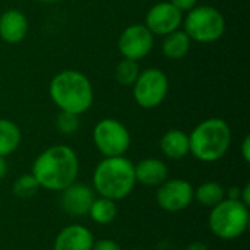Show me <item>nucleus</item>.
<instances>
[{
    "instance_id": "7",
    "label": "nucleus",
    "mask_w": 250,
    "mask_h": 250,
    "mask_svg": "<svg viewBox=\"0 0 250 250\" xmlns=\"http://www.w3.org/2000/svg\"><path fill=\"white\" fill-rule=\"evenodd\" d=\"M92 141L104 157H122L130 146V133L127 127L116 119L100 120L92 130Z\"/></svg>"
},
{
    "instance_id": "9",
    "label": "nucleus",
    "mask_w": 250,
    "mask_h": 250,
    "mask_svg": "<svg viewBox=\"0 0 250 250\" xmlns=\"http://www.w3.org/2000/svg\"><path fill=\"white\" fill-rule=\"evenodd\" d=\"M154 42L155 35L144 23H133L120 34L117 47L125 59L138 62L151 53Z\"/></svg>"
},
{
    "instance_id": "25",
    "label": "nucleus",
    "mask_w": 250,
    "mask_h": 250,
    "mask_svg": "<svg viewBox=\"0 0 250 250\" xmlns=\"http://www.w3.org/2000/svg\"><path fill=\"white\" fill-rule=\"evenodd\" d=\"M170 3L176 6L180 12H189L198 4V0H170Z\"/></svg>"
},
{
    "instance_id": "24",
    "label": "nucleus",
    "mask_w": 250,
    "mask_h": 250,
    "mask_svg": "<svg viewBox=\"0 0 250 250\" xmlns=\"http://www.w3.org/2000/svg\"><path fill=\"white\" fill-rule=\"evenodd\" d=\"M91 250H122L120 245L110 239H103L98 242H94V246Z\"/></svg>"
},
{
    "instance_id": "13",
    "label": "nucleus",
    "mask_w": 250,
    "mask_h": 250,
    "mask_svg": "<svg viewBox=\"0 0 250 250\" xmlns=\"http://www.w3.org/2000/svg\"><path fill=\"white\" fill-rule=\"evenodd\" d=\"M92 233L82 224L64 227L54 240V250H91L94 246Z\"/></svg>"
},
{
    "instance_id": "21",
    "label": "nucleus",
    "mask_w": 250,
    "mask_h": 250,
    "mask_svg": "<svg viewBox=\"0 0 250 250\" xmlns=\"http://www.w3.org/2000/svg\"><path fill=\"white\" fill-rule=\"evenodd\" d=\"M139 73H141V70H139L138 62L130 60V59H125V57L117 63L116 72H114L116 81L123 86H132L136 82Z\"/></svg>"
},
{
    "instance_id": "11",
    "label": "nucleus",
    "mask_w": 250,
    "mask_h": 250,
    "mask_svg": "<svg viewBox=\"0 0 250 250\" xmlns=\"http://www.w3.org/2000/svg\"><path fill=\"white\" fill-rule=\"evenodd\" d=\"M183 23V12H180L170 1H160L154 4L145 16V26L154 34L166 37L167 34L180 29Z\"/></svg>"
},
{
    "instance_id": "4",
    "label": "nucleus",
    "mask_w": 250,
    "mask_h": 250,
    "mask_svg": "<svg viewBox=\"0 0 250 250\" xmlns=\"http://www.w3.org/2000/svg\"><path fill=\"white\" fill-rule=\"evenodd\" d=\"M231 145V129L224 119L209 117L189 135V154L202 163H215L223 158Z\"/></svg>"
},
{
    "instance_id": "19",
    "label": "nucleus",
    "mask_w": 250,
    "mask_h": 250,
    "mask_svg": "<svg viewBox=\"0 0 250 250\" xmlns=\"http://www.w3.org/2000/svg\"><path fill=\"white\" fill-rule=\"evenodd\" d=\"M88 215L92 218L94 223H97L100 226H105V224L113 223L117 217L116 201H111V199L104 198V196L95 198L91 208H89Z\"/></svg>"
},
{
    "instance_id": "18",
    "label": "nucleus",
    "mask_w": 250,
    "mask_h": 250,
    "mask_svg": "<svg viewBox=\"0 0 250 250\" xmlns=\"http://www.w3.org/2000/svg\"><path fill=\"white\" fill-rule=\"evenodd\" d=\"M22 135L16 123L7 119H0V157H7L13 154L19 144Z\"/></svg>"
},
{
    "instance_id": "29",
    "label": "nucleus",
    "mask_w": 250,
    "mask_h": 250,
    "mask_svg": "<svg viewBox=\"0 0 250 250\" xmlns=\"http://www.w3.org/2000/svg\"><path fill=\"white\" fill-rule=\"evenodd\" d=\"M188 250H208V248L204 245V243H199V242H195V243H192Z\"/></svg>"
},
{
    "instance_id": "14",
    "label": "nucleus",
    "mask_w": 250,
    "mask_h": 250,
    "mask_svg": "<svg viewBox=\"0 0 250 250\" xmlns=\"http://www.w3.org/2000/svg\"><path fill=\"white\" fill-rule=\"evenodd\" d=\"M28 34V18L18 9H7L0 15V38L7 44L21 42Z\"/></svg>"
},
{
    "instance_id": "28",
    "label": "nucleus",
    "mask_w": 250,
    "mask_h": 250,
    "mask_svg": "<svg viewBox=\"0 0 250 250\" xmlns=\"http://www.w3.org/2000/svg\"><path fill=\"white\" fill-rule=\"evenodd\" d=\"M7 173V163L4 157H0V180L6 176Z\"/></svg>"
},
{
    "instance_id": "3",
    "label": "nucleus",
    "mask_w": 250,
    "mask_h": 250,
    "mask_svg": "<svg viewBox=\"0 0 250 250\" xmlns=\"http://www.w3.org/2000/svg\"><path fill=\"white\" fill-rule=\"evenodd\" d=\"M94 192L111 201L127 198L136 185L135 166L132 161L122 157H105L94 170L92 174Z\"/></svg>"
},
{
    "instance_id": "30",
    "label": "nucleus",
    "mask_w": 250,
    "mask_h": 250,
    "mask_svg": "<svg viewBox=\"0 0 250 250\" xmlns=\"http://www.w3.org/2000/svg\"><path fill=\"white\" fill-rule=\"evenodd\" d=\"M38 1H42V3H56L59 0H38Z\"/></svg>"
},
{
    "instance_id": "12",
    "label": "nucleus",
    "mask_w": 250,
    "mask_h": 250,
    "mask_svg": "<svg viewBox=\"0 0 250 250\" xmlns=\"http://www.w3.org/2000/svg\"><path fill=\"white\" fill-rule=\"evenodd\" d=\"M95 192L82 183H72L62 190L60 205L72 217H83L89 212V208L95 199Z\"/></svg>"
},
{
    "instance_id": "20",
    "label": "nucleus",
    "mask_w": 250,
    "mask_h": 250,
    "mask_svg": "<svg viewBox=\"0 0 250 250\" xmlns=\"http://www.w3.org/2000/svg\"><path fill=\"white\" fill-rule=\"evenodd\" d=\"M193 199H196L198 204H201L202 207L214 208L215 205H218L221 201L226 199V190L217 182H207L202 183L193 192Z\"/></svg>"
},
{
    "instance_id": "1",
    "label": "nucleus",
    "mask_w": 250,
    "mask_h": 250,
    "mask_svg": "<svg viewBox=\"0 0 250 250\" xmlns=\"http://www.w3.org/2000/svg\"><path fill=\"white\" fill-rule=\"evenodd\" d=\"M79 160L76 152L67 145H53L44 149L32 164V176L40 188L62 192L76 182Z\"/></svg>"
},
{
    "instance_id": "16",
    "label": "nucleus",
    "mask_w": 250,
    "mask_h": 250,
    "mask_svg": "<svg viewBox=\"0 0 250 250\" xmlns=\"http://www.w3.org/2000/svg\"><path fill=\"white\" fill-rule=\"evenodd\" d=\"M163 154L170 160H182L189 154V135L180 129L167 130L160 141Z\"/></svg>"
},
{
    "instance_id": "22",
    "label": "nucleus",
    "mask_w": 250,
    "mask_h": 250,
    "mask_svg": "<svg viewBox=\"0 0 250 250\" xmlns=\"http://www.w3.org/2000/svg\"><path fill=\"white\" fill-rule=\"evenodd\" d=\"M38 189H40V185L32 174L21 176L19 179H16V182L12 186L13 193L19 198H31L38 192Z\"/></svg>"
},
{
    "instance_id": "26",
    "label": "nucleus",
    "mask_w": 250,
    "mask_h": 250,
    "mask_svg": "<svg viewBox=\"0 0 250 250\" xmlns=\"http://www.w3.org/2000/svg\"><path fill=\"white\" fill-rule=\"evenodd\" d=\"M242 155H243V160L246 163L250 161V136H245L243 139V144H242Z\"/></svg>"
},
{
    "instance_id": "31",
    "label": "nucleus",
    "mask_w": 250,
    "mask_h": 250,
    "mask_svg": "<svg viewBox=\"0 0 250 250\" xmlns=\"http://www.w3.org/2000/svg\"><path fill=\"white\" fill-rule=\"evenodd\" d=\"M133 250H139V249H133Z\"/></svg>"
},
{
    "instance_id": "15",
    "label": "nucleus",
    "mask_w": 250,
    "mask_h": 250,
    "mask_svg": "<svg viewBox=\"0 0 250 250\" xmlns=\"http://www.w3.org/2000/svg\"><path fill=\"white\" fill-rule=\"evenodd\" d=\"M168 177V168L164 161L158 158H145L135 166L136 183L145 186H160Z\"/></svg>"
},
{
    "instance_id": "17",
    "label": "nucleus",
    "mask_w": 250,
    "mask_h": 250,
    "mask_svg": "<svg viewBox=\"0 0 250 250\" xmlns=\"http://www.w3.org/2000/svg\"><path fill=\"white\" fill-rule=\"evenodd\" d=\"M192 45V40L183 29H176L164 37L163 41V54L170 60L183 59Z\"/></svg>"
},
{
    "instance_id": "27",
    "label": "nucleus",
    "mask_w": 250,
    "mask_h": 250,
    "mask_svg": "<svg viewBox=\"0 0 250 250\" xmlns=\"http://www.w3.org/2000/svg\"><path fill=\"white\" fill-rule=\"evenodd\" d=\"M243 205L249 207L250 204V185H246L243 189H240V199H239Z\"/></svg>"
},
{
    "instance_id": "10",
    "label": "nucleus",
    "mask_w": 250,
    "mask_h": 250,
    "mask_svg": "<svg viewBox=\"0 0 250 250\" xmlns=\"http://www.w3.org/2000/svg\"><path fill=\"white\" fill-rule=\"evenodd\" d=\"M193 186L183 179L166 180L158 186L157 204L168 212H179L186 209L193 201Z\"/></svg>"
},
{
    "instance_id": "8",
    "label": "nucleus",
    "mask_w": 250,
    "mask_h": 250,
    "mask_svg": "<svg viewBox=\"0 0 250 250\" xmlns=\"http://www.w3.org/2000/svg\"><path fill=\"white\" fill-rule=\"evenodd\" d=\"M133 86V98L141 108L152 110L163 104L168 94V78L157 67L142 70Z\"/></svg>"
},
{
    "instance_id": "6",
    "label": "nucleus",
    "mask_w": 250,
    "mask_h": 250,
    "mask_svg": "<svg viewBox=\"0 0 250 250\" xmlns=\"http://www.w3.org/2000/svg\"><path fill=\"white\" fill-rule=\"evenodd\" d=\"M185 22V32L189 35L192 41L196 42H215L218 41L227 28L224 15L214 6L204 4L195 6L188 12Z\"/></svg>"
},
{
    "instance_id": "5",
    "label": "nucleus",
    "mask_w": 250,
    "mask_h": 250,
    "mask_svg": "<svg viewBox=\"0 0 250 250\" xmlns=\"http://www.w3.org/2000/svg\"><path fill=\"white\" fill-rule=\"evenodd\" d=\"M211 231L223 240H234L240 237L249 226V207L240 201L224 199L214 208L208 218Z\"/></svg>"
},
{
    "instance_id": "23",
    "label": "nucleus",
    "mask_w": 250,
    "mask_h": 250,
    "mask_svg": "<svg viewBox=\"0 0 250 250\" xmlns=\"http://www.w3.org/2000/svg\"><path fill=\"white\" fill-rule=\"evenodd\" d=\"M79 116L60 111L56 117V127L63 135H73L79 129Z\"/></svg>"
},
{
    "instance_id": "2",
    "label": "nucleus",
    "mask_w": 250,
    "mask_h": 250,
    "mask_svg": "<svg viewBox=\"0 0 250 250\" xmlns=\"http://www.w3.org/2000/svg\"><path fill=\"white\" fill-rule=\"evenodd\" d=\"M48 94L60 111L76 116L88 111L94 103V88L89 78L73 69H64L54 75L48 86Z\"/></svg>"
}]
</instances>
